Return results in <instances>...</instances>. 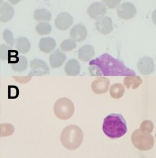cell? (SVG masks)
<instances>
[{"mask_svg": "<svg viewBox=\"0 0 156 158\" xmlns=\"http://www.w3.org/2000/svg\"><path fill=\"white\" fill-rule=\"evenodd\" d=\"M0 69H1V62H0Z\"/></svg>", "mask_w": 156, "mask_h": 158, "instance_id": "d590c367", "label": "cell"}, {"mask_svg": "<svg viewBox=\"0 0 156 158\" xmlns=\"http://www.w3.org/2000/svg\"><path fill=\"white\" fill-rule=\"evenodd\" d=\"M19 95V89L17 86L9 85L8 86V98L15 99Z\"/></svg>", "mask_w": 156, "mask_h": 158, "instance_id": "f546056e", "label": "cell"}, {"mask_svg": "<svg viewBox=\"0 0 156 158\" xmlns=\"http://www.w3.org/2000/svg\"><path fill=\"white\" fill-rule=\"evenodd\" d=\"M107 11V9L105 4L100 2L92 3L87 9L89 17L95 20H98L103 17Z\"/></svg>", "mask_w": 156, "mask_h": 158, "instance_id": "9c48e42d", "label": "cell"}, {"mask_svg": "<svg viewBox=\"0 0 156 158\" xmlns=\"http://www.w3.org/2000/svg\"><path fill=\"white\" fill-rule=\"evenodd\" d=\"M152 19H153V23L156 25V9L153 12V13Z\"/></svg>", "mask_w": 156, "mask_h": 158, "instance_id": "e575fe53", "label": "cell"}, {"mask_svg": "<svg viewBox=\"0 0 156 158\" xmlns=\"http://www.w3.org/2000/svg\"><path fill=\"white\" fill-rule=\"evenodd\" d=\"M154 130V125L151 120H144L142 123L140 130L144 134H151Z\"/></svg>", "mask_w": 156, "mask_h": 158, "instance_id": "4316f807", "label": "cell"}, {"mask_svg": "<svg viewBox=\"0 0 156 158\" xmlns=\"http://www.w3.org/2000/svg\"><path fill=\"white\" fill-rule=\"evenodd\" d=\"M77 47L76 42L72 39H66L62 42L60 48L63 52H70L75 49Z\"/></svg>", "mask_w": 156, "mask_h": 158, "instance_id": "d4e9b609", "label": "cell"}, {"mask_svg": "<svg viewBox=\"0 0 156 158\" xmlns=\"http://www.w3.org/2000/svg\"><path fill=\"white\" fill-rule=\"evenodd\" d=\"M127 130L126 122L121 114H111L104 118L103 130L110 138H120L126 133Z\"/></svg>", "mask_w": 156, "mask_h": 158, "instance_id": "7a4b0ae2", "label": "cell"}, {"mask_svg": "<svg viewBox=\"0 0 156 158\" xmlns=\"http://www.w3.org/2000/svg\"><path fill=\"white\" fill-rule=\"evenodd\" d=\"M55 115L62 120H68L72 117L75 112V106L71 100L67 98L58 99L54 105Z\"/></svg>", "mask_w": 156, "mask_h": 158, "instance_id": "277c9868", "label": "cell"}, {"mask_svg": "<svg viewBox=\"0 0 156 158\" xmlns=\"http://www.w3.org/2000/svg\"><path fill=\"white\" fill-rule=\"evenodd\" d=\"M65 71L68 76H77L80 73V65L76 59H70L65 66Z\"/></svg>", "mask_w": 156, "mask_h": 158, "instance_id": "ac0fdd59", "label": "cell"}, {"mask_svg": "<svg viewBox=\"0 0 156 158\" xmlns=\"http://www.w3.org/2000/svg\"><path fill=\"white\" fill-rule=\"evenodd\" d=\"M137 67L139 72L143 75L151 74L155 69L153 59L148 56L142 57L138 62Z\"/></svg>", "mask_w": 156, "mask_h": 158, "instance_id": "30bf717a", "label": "cell"}, {"mask_svg": "<svg viewBox=\"0 0 156 158\" xmlns=\"http://www.w3.org/2000/svg\"><path fill=\"white\" fill-rule=\"evenodd\" d=\"M0 109H1V107H0ZM0 112H1V110H0Z\"/></svg>", "mask_w": 156, "mask_h": 158, "instance_id": "f35d334b", "label": "cell"}, {"mask_svg": "<svg viewBox=\"0 0 156 158\" xmlns=\"http://www.w3.org/2000/svg\"><path fill=\"white\" fill-rule=\"evenodd\" d=\"M137 13L135 6L131 2H126L121 4L117 8L118 16L124 20H129L135 17Z\"/></svg>", "mask_w": 156, "mask_h": 158, "instance_id": "52a82bcc", "label": "cell"}, {"mask_svg": "<svg viewBox=\"0 0 156 158\" xmlns=\"http://www.w3.org/2000/svg\"><path fill=\"white\" fill-rule=\"evenodd\" d=\"M55 27L61 31L68 29L73 23V18L72 15L66 12L59 14L54 21Z\"/></svg>", "mask_w": 156, "mask_h": 158, "instance_id": "ba28073f", "label": "cell"}, {"mask_svg": "<svg viewBox=\"0 0 156 158\" xmlns=\"http://www.w3.org/2000/svg\"><path fill=\"white\" fill-rule=\"evenodd\" d=\"M31 76H27V77H14V78L15 79L17 82L20 83H26L29 82L31 79Z\"/></svg>", "mask_w": 156, "mask_h": 158, "instance_id": "d6a6232c", "label": "cell"}, {"mask_svg": "<svg viewBox=\"0 0 156 158\" xmlns=\"http://www.w3.org/2000/svg\"><path fill=\"white\" fill-rule=\"evenodd\" d=\"M50 64L52 69L61 67L66 60V55L60 50L57 49L50 54Z\"/></svg>", "mask_w": 156, "mask_h": 158, "instance_id": "5bb4252c", "label": "cell"}, {"mask_svg": "<svg viewBox=\"0 0 156 158\" xmlns=\"http://www.w3.org/2000/svg\"><path fill=\"white\" fill-rule=\"evenodd\" d=\"M12 70L16 72H22L26 70L27 67V60L26 57L23 56H19V60L17 63L11 64Z\"/></svg>", "mask_w": 156, "mask_h": 158, "instance_id": "603a6c76", "label": "cell"}, {"mask_svg": "<svg viewBox=\"0 0 156 158\" xmlns=\"http://www.w3.org/2000/svg\"><path fill=\"white\" fill-rule=\"evenodd\" d=\"M15 131V128L10 123H2L0 125V137L11 135Z\"/></svg>", "mask_w": 156, "mask_h": 158, "instance_id": "484cf974", "label": "cell"}, {"mask_svg": "<svg viewBox=\"0 0 156 158\" xmlns=\"http://www.w3.org/2000/svg\"><path fill=\"white\" fill-rule=\"evenodd\" d=\"M3 40L10 46V47H13L14 45V44L15 42V39L14 37V35L12 32L8 29H6L3 31Z\"/></svg>", "mask_w": 156, "mask_h": 158, "instance_id": "83f0119b", "label": "cell"}, {"mask_svg": "<svg viewBox=\"0 0 156 158\" xmlns=\"http://www.w3.org/2000/svg\"><path fill=\"white\" fill-rule=\"evenodd\" d=\"M10 50V47L6 45H2L0 47V58L3 60H7L9 52Z\"/></svg>", "mask_w": 156, "mask_h": 158, "instance_id": "4dcf8cb0", "label": "cell"}, {"mask_svg": "<svg viewBox=\"0 0 156 158\" xmlns=\"http://www.w3.org/2000/svg\"><path fill=\"white\" fill-rule=\"evenodd\" d=\"M51 12L45 9H36L34 13V19L39 22H48L51 19Z\"/></svg>", "mask_w": 156, "mask_h": 158, "instance_id": "d6986e66", "label": "cell"}, {"mask_svg": "<svg viewBox=\"0 0 156 158\" xmlns=\"http://www.w3.org/2000/svg\"><path fill=\"white\" fill-rule=\"evenodd\" d=\"M39 47L41 52L45 53H50L55 48L56 42L53 38L44 37L42 38L39 41Z\"/></svg>", "mask_w": 156, "mask_h": 158, "instance_id": "e0dca14e", "label": "cell"}, {"mask_svg": "<svg viewBox=\"0 0 156 158\" xmlns=\"http://www.w3.org/2000/svg\"><path fill=\"white\" fill-rule=\"evenodd\" d=\"M18 52L14 50H10L7 56V61L9 64H14L18 62L19 60V56Z\"/></svg>", "mask_w": 156, "mask_h": 158, "instance_id": "f1b7e54d", "label": "cell"}, {"mask_svg": "<svg viewBox=\"0 0 156 158\" xmlns=\"http://www.w3.org/2000/svg\"><path fill=\"white\" fill-rule=\"evenodd\" d=\"M29 76H43L50 73V69L47 63L40 59H34L31 62Z\"/></svg>", "mask_w": 156, "mask_h": 158, "instance_id": "8992f818", "label": "cell"}, {"mask_svg": "<svg viewBox=\"0 0 156 158\" xmlns=\"http://www.w3.org/2000/svg\"><path fill=\"white\" fill-rule=\"evenodd\" d=\"M0 21H1V19H0ZM0 27H1V24H0Z\"/></svg>", "mask_w": 156, "mask_h": 158, "instance_id": "8d00e7d4", "label": "cell"}, {"mask_svg": "<svg viewBox=\"0 0 156 158\" xmlns=\"http://www.w3.org/2000/svg\"><path fill=\"white\" fill-rule=\"evenodd\" d=\"M109 84L110 81L108 78L100 77L93 81L92 84V89L96 94H102L107 92Z\"/></svg>", "mask_w": 156, "mask_h": 158, "instance_id": "8fae6325", "label": "cell"}, {"mask_svg": "<svg viewBox=\"0 0 156 158\" xmlns=\"http://www.w3.org/2000/svg\"><path fill=\"white\" fill-rule=\"evenodd\" d=\"M125 92V87L120 83L114 84L110 87V95L115 99L121 98L123 96Z\"/></svg>", "mask_w": 156, "mask_h": 158, "instance_id": "44dd1931", "label": "cell"}, {"mask_svg": "<svg viewBox=\"0 0 156 158\" xmlns=\"http://www.w3.org/2000/svg\"><path fill=\"white\" fill-rule=\"evenodd\" d=\"M15 48L19 53L26 54L31 50V43L26 37H18L15 40Z\"/></svg>", "mask_w": 156, "mask_h": 158, "instance_id": "ffe728a7", "label": "cell"}, {"mask_svg": "<svg viewBox=\"0 0 156 158\" xmlns=\"http://www.w3.org/2000/svg\"><path fill=\"white\" fill-rule=\"evenodd\" d=\"M70 35L76 42H82L87 36V28L82 24H77L72 28Z\"/></svg>", "mask_w": 156, "mask_h": 158, "instance_id": "4fadbf2b", "label": "cell"}, {"mask_svg": "<svg viewBox=\"0 0 156 158\" xmlns=\"http://www.w3.org/2000/svg\"><path fill=\"white\" fill-rule=\"evenodd\" d=\"M131 140L133 146L142 151H148L152 149L154 144V139L152 135L144 134L139 129L132 132Z\"/></svg>", "mask_w": 156, "mask_h": 158, "instance_id": "5b68a950", "label": "cell"}, {"mask_svg": "<svg viewBox=\"0 0 156 158\" xmlns=\"http://www.w3.org/2000/svg\"><path fill=\"white\" fill-rule=\"evenodd\" d=\"M10 4L13 5H17L18 2H20L22 0H8Z\"/></svg>", "mask_w": 156, "mask_h": 158, "instance_id": "836d02e7", "label": "cell"}, {"mask_svg": "<svg viewBox=\"0 0 156 158\" xmlns=\"http://www.w3.org/2000/svg\"><path fill=\"white\" fill-rule=\"evenodd\" d=\"M84 133L82 130L76 125H70L66 127L60 134V141L63 146L67 150L78 149L82 143Z\"/></svg>", "mask_w": 156, "mask_h": 158, "instance_id": "3957f363", "label": "cell"}, {"mask_svg": "<svg viewBox=\"0 0 156 158\" xmlns=\"http://www.w3.org/2000/svg\"><path fill=\"white\" fill-rule=\"evenodd\" d=\"M142 83V80L139 77L128 76L124 79V84L126 88L135 89Z\"/></svg>", "mask_w": 156, "mask_h": 158, "instance_id": "7402d4cb", "label": "cell"}, {"mask_svg": "<svg viewBox=\"0 0 156 158\" xmlns=\"http://www.w3.org/2000/svg\"><path fill=\"white\" fill-rule=\"evenodd\" d=\"M104 4L110 9H114L118 6L121 0H103Z\"/></svg>", "mask_w": 156, "mask_h": 158, "instance_id": "1f68e13d", "label": "cell"}, {"mask_svg": "<svg viewBox=\"0 0 156 158\" xmlns=\"http://www.w3.org/2000/svg\"><path fill=\"white\" fill-rule=\"evenodd\" d=\"M95 26L96 29L103 34H108L113 30V22L111 18L105 16L97 20Z\"/></svg>", "mask_w": 156, "mask_h": 158, "instance_id": "7c38bea8", "label": "cell"}, {"mask_svg": "<svg viewBox=\"0 0 156 158\" xmlns=\"http://www.w3.org/2000/svg\"><path fill=\"white\" fill-rule=\"evenodd\" d=\"M95 54L94 48L90 45H85L78 50V58L83 62L90 61Z\"/></svg>", "mask_w": 156, "mask_h": 158, "instance_id": "2e32d148", "label": "cell"}, {"mask_svg": "<svg viewBox=\"0 0 156 158\" xmlns=\"http://www.w3.org/2000/svg\"><path fill=\"white\" fill-rule=\"evenodd\" d=\"M89 65V72L92 76H136L135 72L128 68L121 60L113 57L108 53L92 60Z\"/></svg>", "mask_w": 156, "mask_h": 158, "instance_id": "6da1fadb", "label": "cell"}, {"mask_svg": "<svg viewBox=\"0 0 156 158\" xmlns=\"http://www.w3.org/2000/svg\"><path fill=\"white\" fill-rule=\"evenodd\" d=\"M35 30L40 35H47L51 32L52 27L48 22H39L35 27Z\"/></svg>", "mask_w": 156, "mask_h": 158, "instance_id": "cb8c5ba5", "label": "cell"}, {"mask_svg": "<svg viewBox=\"0 0 156 158\" xmlns=\"http://www.w3.org/2000/svg\"><path fill=\"white\" fill-rule=\"evenodd\" d=\"M155 137H156V135H155Z\"/></svg>", "mask_w": 156, "mask_h": 158, "instance_id": "74e56055", "label": "cell"}, {"mask_svg": "<svg viewBox=\"0 0 156 158\" xmlns=\"http://www.w3.org/2000/svg\"><path fill=\"white\" fill-rule=\"evenodd\" d=\"M14 15V9L8 2H4L1 4L0 9V19L3 23L10 21Z\"/></svg>", "mask_w": 156, "mask_h": 158, "instance_id": "9a60e30c", "label": "cell"}]
</instances>
